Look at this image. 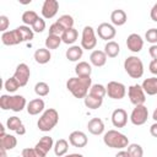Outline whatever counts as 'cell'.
Here are the masks:
<instances>
[{"label":"cell","instance_id":"37","mask_svg":"<svg viewBox=\"0 0 157 157\" xmlns=\"http://www.w3.org/2000/svg\"><path fill=\"white\" fill-rule=\"evenodd\" d=\"M17 29H18V32H20V34H21L23 42H28V40H32V39H33L34 32H33V29L29 28L28 26L22 25V26H18Z\"/></svg>","mask_w":157,"mask_h":157},{"label":"cell","instance_id":"25","mask_svg":"<svg viewBox=\"0 0 157 157\" xmlns=\"http://www.w3.org/2000/svg\"><path fill=\"white\" fill-rule=\"evenodd\" d=\"M54 141H53V137H50V136H43L37 144H36V148L37 150H39L42 153H44V155H47L53 147H54Z\"/></svg>","mask_w":157,"mask_h":157},{"label":"cell","instance_id":"43","mask_svg":"<svg viewBox=\"0 0 157 157\" xmlns=\"http://www.w3.org/2000/svg\"><path fill=\"white\" fill-rule=\"evenodd\" d=\"M64 28L55 21L54 23H52L50 25V27H49V34H54V36H59V37H61V34L64 33Z\"/></svg>","mask_w":157,"mask_h":157},{"label":"cell","instance_id":"19","mask_svg":"<svg viewBox=\"0 0 157 157\" xmlns=\"http://www.w3.org/2000/svg\"><path fill=\"white\" fill-rule=\"evenodd\" d=\"M87 129L92 135H102L104 132V123L101 118H92L87 123Z\"/></svg>","mask_w":157,"mask_h":157},{"label":"cell","instance_id":"9","mask_svg":"<svg viewBox=\"0 0 157 157\" xmlns=\"http://www.w3.org/2000/svg\"><path fill=\"white\" fill-rule=\"evenodd\" d=\"M148 119V109L145 104H141V105H135V108L132 109L131 114H130V121L136 125V126H140V125H144Z\"/></svg>","mask_w":157,"mask_h":157},{"label":"cell","instance_id":"5","mask_svg":"<svg viewBox=\"0 0 157 157\" xmlns=\"http://www.w3.org/2000/svg\"><path fill=\"white\" fill-rule=\"evenodd\" d=\"M124 70L131 78H140L144 75V63L136 55H130L124 60Z\"/></svg>","mask_w":157,"mask_h":157},{"label":"cell","instance_id":"17","mask_svg":"<svg viewBox=\"0 0 157 157\" xmlns=\"http://www.w3.org/2000/svg\"><path fill=\"white\" fill-rule=\"evenodd\" d=\"M44 107H45V103L42 98H34L27 103L26 109L29 115H38L39 113L44 112Z\"/></svg>","mask_w":157,"mask_h":157},{"label":"cell","instance_id":"42","mask_svg":"<svg viewBox=\"0 0 157 157\" xmlns=\"http://www.w3.org/2000/svg\"><path fill=\"white\" fill-rule=\"evenodd\" d=\"M45 27H47V25H45V21H44V18L43 17H39L34 23H33V26H32V29H33V32H37V33H42L44 29H45Z\"/></svg>","mask_w":157,"mask_h":157},{"label":"cell","instance_id":"8","mask_svg":"<svg viewBox=\"0 0 157 157\" xmlns=\"http://www.w3.org/2000/svg\"><path fill=\"white\" fill-rule=\"evenodd\" d=\"M105 88H107V96L112 99H123L126 94L125 85L118 81H109Z\"/></svg>","mask_w":157,"mask_h":157},{"label":"cell","instance_id":"24","mask_svg":"<svg viewBox=\"0 0 157 157\" xmlns=\"http://www.w3.org/2000/svg\"><path fill=\"white\" fill-rule=\"evenodd\" d=\"M75 74L78 77H91L92 66L87 61H78L75 66Z\"/></svg>","mask_w":157,"mask_h":157},{"label":"cell","instance_id":"7","mask_svg":"<svg viewBox=\"0 0 157 157\" xmlns=\"http://www.w3.org/2000/svg\"><path fill=\"white\" fill-rule=\"evenodd\" d=\"M128 97L134 105H141L146 102V93L141 85H131L128 87Z\"/></svg>","mask_w":157,"mask_h":157},{"label":"cell","instance_id":"52","mask_svg":"<svg viewBox=\"0 0 157 157\" xmlns=\"http://www.w3.org/2000/svg\"><path fill=\"white\" fill-rule=\"evenodd\" d=\"M0 153H1V157H7V155H6V150L0 148Z\"/></svg>","mask_w":157,"mask_h":157},{"label":"cell","instance_id":"48","mask_svg":"<svg viewBox=\"0 0 157 157\" xmlns=\"http://www.w3.org/2000/svg\"><path fill=\"white\" fill-rule=\"evenodd\" d=\"M150 134L153 137H157V121H155L151 126H150Z\"/></svg>","mask_w":157,"mask_h":157},{"label":"cell","instance_id":"15","mask_svg":"<svg viewBox=\"0 0 157 157\" xmlns=\"http://www.w3.org/2000/svg\"><path fill=\"white\" fill-rule=\"evenodd\" d=\"M110 119H112V124L114 128H118V129L124 128L128 123V113L123 108H117L113 110Z\"/></svg>","mask_w":157,"mask_h":157},{"label":"cell","instance_id":"26","mask_svg":"<svg viewBox=\"0 0 157 157\" xmlns=\"http://www.w3.org/2000/svg\"><path fill=\"white\" fill-rule=\"evenodd\" d=\"M65 55H66V59L70 61H78L83 55V49L81 45H71L66 50Z\"/></svg>","mask_w":157,"mask_h":157},{"label":"cell","instance_id":"49","mask_svg":"<svg viewBox=\"0 0 157 157\" xmlns=\"http://www.w3.org/2000/svg\"><path fill=\"white\" fill-rule=\"evenodd\" d=\"M114 157H129V153H128L125 150H120Z\"/></svg>","mask_w":157,"mask_h":157},{"label":"cell","instance_id":"27","mask_svg":"<svg viewBox=\"0 0 157 157\" xmlns=\"http://www.w3.org/2000/svg\"><path fill=\"white\" fill-rule=\"evenodd\" d=\"M53 150H54L55 156H58V157H64V156L67 153V151H69V142H67V140H65V139H59V140L54 144Z\"/></svg>","mask_w":157,"mask_h":157},{"label":"cell","instance_id":"14","mask_svg":"<svg viewBox=\"0 0 157 157\" xmlns=\"http://www.w3.org/2000/svg\"><path fill=\"white\" fill-rule=\"evenodd\" d=\"M126 47L132 53H139L144 48V39L137 33H131L126 38Z\"/></svg>","mask_w":157,"mask_h":157},{"label":"cell","instance_id":"53","mask_svg":"<svg viewBox=\"0 0 157 157\" xmlns=\"http://www.w3.org/2000/svg\"><path fill=\"white\" fill-rule=\"evenodd\" d=\"M0 130H1L0 135H4V134H6V132H5V126H4L2 124H0Z\"/></svg>","mask_w":157,"mask_h":157},{"label":"cell","instance_id":"39","mask_svg":"<svg viewBox=\"0 0 157 157\" xmlns=\"http://www.w3.org/2000/svg\"><path fill=\"white\" fill-rule=\"evenodd\" d=\"M21 125H23V123H22V120L18 118V117H10L9 119H7V121H6V128L9 129V130H12V131H17L18 130V128L21 126Z\"/></svg>","mask_w":157,"mask_h":157},{"label":"cell","instance_id":"20","mask_svg":"<svg viewBox=\"0 0 157 157\" xmlns=\"http://www.w3.org/2000/svg\"><path fill=\"white\" fill-rule=\"evenodd\" d=\"M110 21H112V25L113 26H123L128 21V15L124 10L121 9H117L114 11H112L110 13Z\"/></svg>","mask_w":157,"mask_h":157},{"label":"cell","instance_id":"18","mask_svg":"<svg viewBox=\"0 0 157 157\" xmlns=\"http://www.w3.org/2000/svg\"><path fill=\"white\" fill-rule=\"evenodd\" d=\"M107 58H108V56L105 55L104 50H98V49H96V50H93V52L90 54V63H91V65H93V66H96V67H102V66L105 65Z\"/></svg>","mask_w":157,"mask_h":157},{"label":"cell","instance_id":"6","mask_svg":"<svg viewBox=\"0 0 157 157\" xmlns=\"http://www.w3.org/2000/svg\"><path fill=\"white\" fill-rule=\"evenodd\" d=\"M97 45V37L93 27L91 26H85L82 29V36H81V47L82 49L91 50L94 49Z\"/></svg>","mask_w":157,"mask_h":157},{"label":"cell","instance_id":"3","mask_svg":"<svg viewBox=\"0 0 157 157\" xmlns=\"http://www.w3.org/2000/svg\"><path fill=\"white\" fill-rule=\"evenodd\" d=\"M103 142L105 146L110 147V148H117V150H123L125 147L129 146V139L126 137V135H124L123 132L118 131V130H108L107 132H104L103 135Z\"/></svg>","mask_w":157,"mask_h":157},{"label":"cell","instance_id":"47","mask_svg":"<svg viewBox=\"0 0 157 157\" xmlns=\"http://www.w3.org/2000/svg\"><path fill=\"white\" fill-rule=\"evenodd\" d=\"M148 69H150V72L156 75L157 76V60H151L150 65H148Z\"/></svg>","mask_w":157,"mask_h":157},{"label":"cell","instance_id":"4","mask_svg":"<svg viewBox=\"0 0 157 157\" xmlns=\"http://www.w3.org/2000/svg\"><path fill=\"white\" fill-rule=\"evenodd\" d=\"M58 123H59V113H58V110L54 109V108H48L39 117V119L37 121V126H38V129L40 131L48 132V131L53 130L56 126Z\"/></svg>","mask_w":157,"mask_h":157},{"label":"cell","instance_id":"1","mask_svg":"<svg viewBox=\"0 0 157 157\" xmlns=\"http://www.w3.org/2000/svg\"><path fill=\"white\" fill-rule=\"evenodd\" d=\"M91 86H92L91 77L75 76V77H70L66 81V88L75 98H85L88 94Z\"/></svg>","mask_w":157,"mask_h":157},{"label":"cell","instance_id":"38","mask_svg":"<svg viewBox=\"0 0 157 157\" xmlns=\"http://www.w3.org/2000/svg\"><path fill=\"white\" fill-rule=\"evenodd\" d=\"M20 87H21V86H20L18 81H17L13 76H12V77H9V78L5 81V83H4V88H5L9 93H13V92H16Z\"/></svg>","mask_w":157,"mask_h":157},{"label":"cell","instance_id":"32","mask_svg":"<svg viewBox=\"0 0 157 157\" xmlns=\"http://www.w3.org/2000/svg\"><path fill=\"white\" fill-rule=\"evenodd\" d=\"M63 43L61 40V37L59 36H54V34H48L47 38H45V48L49 49V50H53V49H58L59 45Z\"/></svg>","mask_w":157,"mask_h":157},{"label":"cell","instance_id":"21","mask_svg":"<svg viewBox=\"0 0 157 157\" xmlns=\"http://www.w3.org/2000/svg\"><path fill=\"white\" fill-rule=\"evenodd\" d=\"M16 145H17V139L13 135H10V134L0 135V148L11 151L16 147Z\"/></svg>","mask_w":157,"mask_h":157},{"label":"cell","instance_id":"44","mask_svg":"<svg viewBox=\"0 0 157 157\" xmlns=\"http://www.w3.org/2000/svg\"><path fill=\"white\" fill-rule=\"evenodd\" d=\"M9 25H10L9 17L5 16V15H1V16H0V31H1L2 33L6 32V29L9 28Z\"/></svg>","mask_w":157,"mask_h":157},{"label":"cell","instance_id":"35","mask_svg":"<svg viewBox=\"0 0 157 157\" xmlns=\"http://www.w3.org/2000/svg\"><path fill=\"white\" fill-rule=\"evenodd\" d=\"M126 152L129 153V157H142L144 156V148L139 144H129L126 147Z\"/></svg>","mask_w":157,"mask_h":157},{"label":"cell","instance_id":"40","mask_svg":"<svg viewBox=\"0 0 157 157\" xmlns=\"http://www.w3.org/2000/svg\"><path fill=\"white\" fill-rule=\"evenodd\" d=\"M22 157H45L47 155L42 153L39 150H37L36 147H26L22 150L21 152Z\"/></svg>","mask_w":157,"mask_h":157},{"label":"cell","instance_id":"2","mask_svg":"<svg viewBox=\"0 0 157 157\" xmlns=\"http://www.w3.org/2000/svg\"><path fill=\"white\" fill-rule=\"evenodd\" d=\"M27 107V101L22 94H1L0 97V108L2 110L22 112Z\"/></svg>","mask_w":157,"mask_h":157},{"label":"cell","instance_id":"31","mask_svg":"<svg viewBox=\"0 0 157 157\" xmlns=\"http://www.w3.org/2000/svg\"><path fill=\"white\" fill-rule=\"evenodd\" d=\"M77 37H78V33L75 28H69L66 31H64V33L61 34V40L63 43L65 44H72L77 40Z\"/></svg>","mask_w":157,"mask_h":157},{"label":"cell","instance_id":"23","mask_svg":"<svg viewBox=\"0 0 157 157\" xmlns=\"http://www.w3.org/2000/svg\"><path fill=\"white\" fill-rule=\"evenodd\" d=\"M33 58H34L36 63H38L40 65H44V64H47V63L50 61L52 54H50V50L49 49H47V48H39V49H37L34 52Z\"/></svg>","mask_w":157,"mask_h":157},{"label":"cell","instance_id":"10","mask_svg":"<svg viewBox=\"0 0 157 157\" xmlns=\"http://www.w3.org/2000/svg\"><path fill=\"white\" fill-rule=\"evenodd\" d=\"M29 76H31V70H29V67H28L27 64L21 63V64H18L16 66V70L13 72V77L18 81V83H20L21 87H23V86L27 85V82L29 80Z\"/></svg>","mask_w":157,"mask_h":157},{"label":"cell","instance_id":"33","mask_svg":"<svg viewBox=\"0 0 157 157\" xmlns=\"http://www.w3.org/2000/svg\"><path fill=\"white\" fill-rule=\"evenodd\" d=\"M49 91H50L49 85L47 82H44V81H39V82H37L34 85V92H36V94L38 97H45V96H48L49 94Z\"/></svg>","mask_w":157,"mask_h":157},{"label":"cell","instance_id":"29","mask_svg":"<svg viewBox=\"0 0 157 157\" xmlns=\"http://www.w3.org/2000/svg\"><path fill=\"white\" fill-rule=\"evenodd\" d=\"M83 103H85V105L88 108V109H98L101 105H102V103H103V99L102 98H99V97H96V96H92V94H87L85 98H83Z\"/></svg>","mask_w":157,"mask_h":157},{"label":"cell","instance_id":"51","mask_svg":"<svg viewBox=\"0 0 157 157\" xmlns=\"http://www.w3.org/2000/svg\"><path fill=\"white\" fill-rule=\"evenodd\" d=\"M152 119H153L155 121H157V107H156V109H155L153 113H152Z\"/></svg>","mask_w":157,"mask_h":157},{"label":"cell","instance_id":"11","mask_svg":"<svg viewBox=\"0 0 157 157\" xmlns=\"http://www.w3.org/2000/svg\"><path fill=\"white\" fill-rule=\"evenodd\" d=\"M96 32H97V34H98V37H99L101 39L108 40V42H110V39H113V38L115 37V34H117L115 27H114L112 23H108V22L101 23V25L98 26V28H97Z\"/></svg>","mask_w":157,"mask_h":157},{"label":"cell","instance_id":"41","mask_svg":"<svg viewBox=\"0 0 157 157\" xmlns=\"http://www.w3.org/2000/svg\"><path fill=\"white\" fill-rule=\"evenodd\" d=\"M145 39L152 44H157V28H150L145 33Z\"/></svg>","mask_w":157,"mask_h":157},{"label":"cell","instance_id":"16","mask_svg":"<svg viewBox=\"0 0 157 157\" xmlns=\"http://www.w3.org/2000/svg\"><path fill=\"white\" fill-rule=\"evenodd\" d=\"M69 142L70 145H72L74 147H85L88 142V139H87V135L83 132V131H80V130H75L72 131L70 135H69Z\"/></svg>","mask_w":157,"mask_h":157},{"label":"cell","instance_id":"30","mask_svg":"<svg viewBox=\"0 0 157 157\" xmlns=\"http://www.w3.org/2000/svg\"><path fill=\"white\" fill-rule=\"evenodd\" d=\"M39 18V16H38V13L36 12V11H33V10H27V11H25L23 13H22V16H21V20H22V22H23V25L25 26H33V23L37 21Z\"/></svg>","mask_w":157,"mask_h":157},{"label":"cell","instance_id":"12","mask_svg":"<svg viewBox=\"0 0 157 157\" xmlns=\"http://www.w3.org/2000/svg\"><path fill=\"white\" fill-rule=\"evenodd\" d=\"M1 42L4 45H17L20 43L23 42L20 32L17 28L12 29V31H6L1 34Z\"/></svg>","mask_w":157,"mask_h":157},{"label":"cell","instance_id":"34","mask_svg":"<svg viewBox=\"0 0 157 157\" xmlns=\"http://www.w3.org/2000/svg\"><path fill=\"white\" fill-rule=\"evenodd\" d=\"M88 93L92 94V96H96V97H99V98L103 99L104 96L107 94V88H105V86H103L102 83H94V85L91 86Z\"/></svg>","mask_w":157,"mask_h":157},{"label":"cell","instance_id":"50","mask_svg":"<svg viewBox=\"0 0 157 157\" xmlns=\"http://www.w3.org/2000/svg\"><path fill=\"white\" fill-rule=\"evenodd\" d=\"M64 157H83V155H81V153H69V155H65Z\"/></svg>","mask_w":157,"mask_h":157},{"label":"cell","instance_id":"36","mask_svg":"<svg viewBox=\"0 0 157 157\" xmlns=\"http://www.w3.org/2000/svg\"><path fill=\"white\" fill-rule=\"evenodd\" d=\"M56 22L66 31V29H69V28H74V17L71 16V15H61L58 20H56Z\"/></svg>","mask_w":157,"mask_h":157},{"label":"cell","instance_id":"46","mask_svg":"<svg viewBox=\"0 0 157 157\" xmlns=\"http://www.w3.org/2000/svg\"><path fill=\"white\" fill-rule=\"evenodd\" d=\"M150 17H151V20L153 22H157V2L152 6V9L150 11Z\"/></svg>","mask_w":157,"mask_h":157},{"label":"cell","instance_id":"28","mask_svg":"<svg viewBox=\"0 0 157 157\" xmlns=\"http://www.w3.org/2000/svg\"><path fill=\"white\" fill-rule=\"evenodd\" d=\"M104 53L108 58H117L120 53V47L115 40L107 42L104 45Z\"/></svg>","mask_w":157,"mask_h":157},{"label":"cell","instance_id":"22","mask_svg":"<svg viewBox=\"0 0 157 157\" xmlns=\"http://www.w3.org/2000/svg\"><path fill=\"white\" fill-rule=\"evenodd\" d=\"M141 86H142V88H144L146 94H148V96L157 94V76H152V77L145 78Z\"/></svg>","mask_w":157,"mask_h":157},{"label":"cell","instance_id":"45","mask_svg":"<svg viewBox=\"0 0 157 157\" xmlns=\"http://www.w3.org/2000/svg\"><path fill=\"white\" fill-rule=\"evenodd\" d=\"M148 53H150L152 60H157V44H152L148 48Z\"/></svg>","mask_w":157,"mask_h":157},{"label":"cell","instance_id":"13","mask_svg":"<svg viewBox=\"0 0 157 157\" xmlns=\"http://www.w3.org/2000/svg\"><path fill=\"white\" fill-rule=\"evenodd\" d=\"M58 10H59V2L56 0H45L42 5V16L43 18H53L56 13H58Z\"/></svg>","mask_w":157,"mask_h":157}]
</instances>
